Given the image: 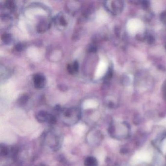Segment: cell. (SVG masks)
I'll use <instances>...</instances> for the list:
<instances>
[{
	"label": "cell",
	"mask_w": 166,
	"mask_h": 166,
	"mask_svg": "<svg viewBox=\"0 0 166 166\" xmlns=\"http://www.w3.org/2000/svg\"><path fill=\"white\" fill-rule=\"evenodd\" d=\"M33 82L35 87L37 89H41L45 85L46 79L43 75L36 74L34 75Z\"/></svg>",
	"instance_id": "obj_5"
},
{
	"label": "cell",
	"mask_w": 166,
	"mask_h": 166,
	"mask_svg": "<svg viewBox=\"0 0 166 166\" xmlns=\"http://www.w3.org/2000/svg\"><path fill=\"white\" fill-rule=\"evenodd\" d=\"M55 23L59 27H64L67 24V21L62 14H59L55 19Z\"/></svg>",
	"instance_id": "obj_6"
},
{
	"label": "cell",
	"mask_w": 166,
	"mask_h": 166,
	"mask_svg": "<svg viewBox=\"0 0 166 166\" xmlns=\"http://www.w3.org/2000/svg\"><path fill=\"white\" fill-rule=\"evenodd\" d=\"M85 166H97V159L93 156H88L85 161Z\"/></svg>",
	"instance_id": "obj_8"
},
{
	"label": "cell",
	"mask_w": 166,
	"mask_h": 166,
	"mask_svg": "<svg viewBox=\"0 0 166 166\" xmlns=\"http://www.w3.org/2000/svg\"><path fill=\"white\" fill-rule=\"evenodd\" d=\"M161 149H162L163 152L164 154H166V138H165V139L164 140L162 143Z\"/></svg>",
	"instance_id": "obj_12"
},
{
	"label": "cell",
	"mask_w": 166,
	"mask_h": 166,
	"mask_svg": "<svg viewBox=\"0 0 166 166\" xmlns=\"http://www.w3.org/2000/svg\"><path fill=\"white\" fill-rule=\"evenodd\" d=\"M61 119L66 125H71L78 122L81 118V112L77 108L63 109L59 110Z\"/></svg>",
	"instance_id": "obj_1"
},
{
	"label": "cell",
	"mask_w": 166,
	"mask_h": 166,
	"mask_svg": "<svg viewBox=\"0 0 166 166\" xmlns=\"http://www.w3.org/2000/svg\"><path fill=\"white\" fill-rule=\"evenodd\" d=\"M163 123H166V119H165V120H164Z\"/></svg>",
	"instance_id": "obj_13"
},
{
	"label": "cell",
	"mask_w": 166,
	"mask_h": 166,
	"mask_svg": "<svg viewBox=\"0 0 166 166\" xmlns=\"http://www.w3.org/2000/svg\"><path fill=\"white\" fill-rule=\"evenodd\" d=\"M11 36L9 34H4L2 36V40L5 44H9L11 41Z\"/></svg>",
	"instance_id": "obj_10"
},
{
	"label": "cell",
	"mask_w": 166,
	"mask_h": 166,
	"mask_svg": "<svg viewBox=\"0 0 166 166\" xmlns=\"http://www.w3.org/2000/svg\"><path fill=\"white\" fill-rule=\"evenodd\" d=\"M36 118L40 122H46L49 124H53L56 120L54 115L44 111L39 112L37 115Z\"/></svg>",
	"instance_id": "obj_4"
},
{
	"label": "cell",
	"mask_w": 166,
	"mask_h": 166,
	"mask_svg": "<svg viewBox=\"0 0 166 166\" xmlns=\"http://www.w3.org/2000/svg\"><path fill=\"white\" fill-rule=\"evenodd\" d=\"M127 28L131 34H136L142 30L143 24L139 19H132L128 21L127 24Z\"/></svg>",
	"instance_id": "obj_3"
},
{
	"label": "cell",
	"mask_w": 166,
	"mask_h": 166,
	"mask_svg": "<svg viewBox=\"0 0 166 166\" xmlns=\"http://www.w3.org/2000/svg\"><path fill=\"white\" fill-rule=\"evenodd\" d=\"M50 22L48 20H43L38 23L37 26V30L38 32H42L48 29L50 27Z\"/></svg>",
	"instance_id": "obj_7"
},
{
	"label": "cell",
	"mask_w": 166,
	"mask_h": 166,
	"mask_svg": "<svg viewBox=\"0 0 166 166\" xmlns=\"http://www.w3.org/2000/svg\"><path fill=\"white\" fill-rule=\"evenodd\" d=\"M67 70L71 74H74L78 71V61H75L72 64H69L67 66Z\"/></svg>",
	"instance_id": "obj_9"
},
{
	"label": "cell",
	"mask_w": 166,
	"mask_h": 166,
	"mask_svg": "<svg viewBox=\"0 0 166 166\" xmlns=\"http://www.w3.org/2000/svg\"><path fill=\"white\" fill-rule=\"evenodd\" d=\"M152 159L151 153L146 150L139 151L136 153L132 157L131 164L136 165L142 162H149Z\"/></svg>",
	"instance_id": "obj_2"
},
{
	"label": "cell",
	"mask_w": 166,
	"mask_h": 166,
	"mask_svg": "<svg viewBox=\"0 0 166 166\" xmlns=\"http://www.w3.org/2000/svg\"><path fill=\"white\" fill-rule=\"evenodd\" d=\"M24 46L22 44H18L17 45H16L15 46V50H17V51H21L22 50H23Z\"/></svg>",
	"instance_id": "obj_11"
}]
</instances>
